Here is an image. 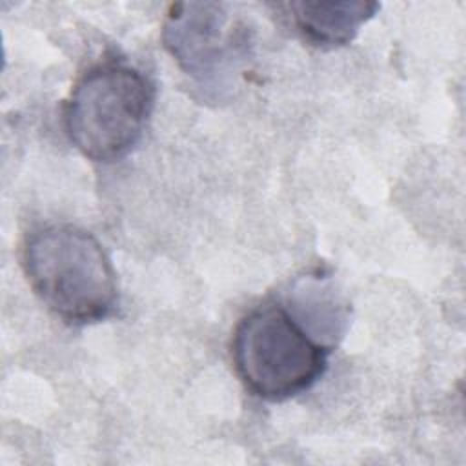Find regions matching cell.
Here are the masks:
<instances>
[{"instance_id": "6da1fadb", "label": "cell", "mask_w": 466, "mask_h": 466, "mask_svg": "<svg viewBox=\"0 0 466 466\" xmlns=\"http://www.w3.org/2000/svg\"><path fill=\"white\" fill-rule=\"evenodd\" d=\"M22 268L36 297L67 324L100 322L118 304L113 264L82 228L49 224L33 229L22 246Z\"/></svg>"}, {"instance_id": "7a4b0ae2", "label": "cell", "mask_w": 466, "mask_h": 466, "mask_svg": "<svg viewBox=\"0 0 466 466\" xmlns=\"http://www.w3.org/2000/svg\"><path fill=\"white\" fill-rule=\"evenodd\" d=\"M155 106L153 82L135 66L104 60L87 67L64 106V129L93 162H116L135 149Z\"/></svg>"}, {"instance_id": "3957f363", "label": "cell", "mask_w": 466, "mask_h": 466, "mask_svg": "<svg viewBox=\"0 0 466 466\" xmlns=\"http://www.w3.org/2000/svg\"><path fill=\"white\" fill-rule=\"evenodd\" d=\"M329 348L315 340L280 304L248 311L235 326L231 359L248 391L282 402L308 391L328 368Z\"/></svg>"}, {"instance_id": "277c9868", "label": "cell", "mask_w": 466, "mask_h": 466, "mask_svg": "<svg viewBox=\"0 0 466 466\" xmlns=\"http://www.w3.org/2000/svg\"><path fill=\"white\" fill-rule=\"evenodd\" d=\"M164 47L178 67L202 87H224L248 58L249 31L222 4L182 2L171 5L162 29Z\"/></svg>"}, {"instance_id": "5b68a950", "label": "cell", "mask_w": 466, "mask_h": 466, "mask_svg": "<svg viewBox=\"0 0 466 466\" xmlns=\"http://www.w3.org/2000/svg\"><path fill=\"white\" fill-rule=\"evenodd\" d=\"M297 31L315 46H344L379 9L377 2H289L284 5Z\"/></svg>"}]
</instances>
